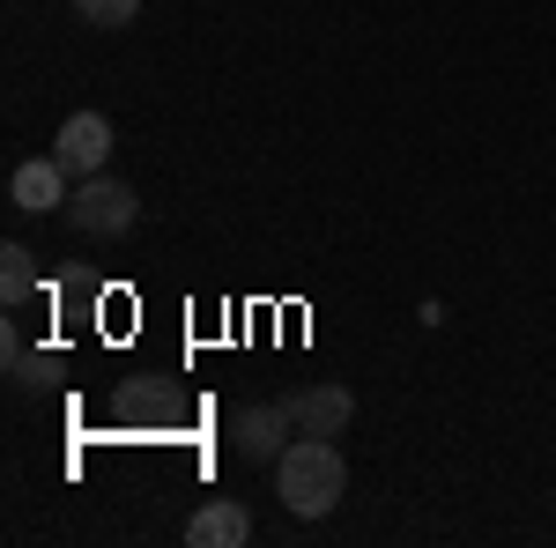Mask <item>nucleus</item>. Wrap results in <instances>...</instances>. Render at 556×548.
Masks as SVG:
<instances>
[{"mask_svg": "<svg viewBox=\"0 0 556 548\" xmlns=\"http://www.w3.org/2000/svg\"><path fill=\"white\" fill-rule=\"evenodd\" d=\"M67 222L83 230V238H127L134 222H141V193H134L127 178H112V170H97V178H83L75 193H67Z\"/></svg>", "mask_w": 556, "mask_h": 548, "instance_id": "2", "label": "nucleus"}, {"mask_svg": "<svg viewBox=\"0 0 556 548\" xmlns=\"http://www.w3.org/2000/svg\"><path fill=\"white\" fill-rule=\"evenodd\" d=\"M282 416H290V430H298V437H342L349 422H356V393H349L342 379L298 385V393H282Z\"/></svg>", "mask_w": 556, "mask_h": 548, "instance_id": "3", "label": "nucleus"}, {"mask_svg": "<svg viewBox=\"0 0 556 548\" xmlns=\"http://www.w3.org/2000/svg\"><path fill=\"white\" fill-rule=\"evenodd\" d=\"M67 178H75V170L60 164V156H30V164H15V178H8V201L23 215L67 208Z\"/></svg>", "mask_w": 556, "mask_h": 548, "instance_id": "5", "label": "nucleus"}, {"mask_svg": "<svg viewBox=\"0 0 556 548\" xmlns=\"http://www.w3.org/2000/svg\"><path fill=\"white\" fill-rule=\"evenodd\" d=\"M8 379H15V393H38L52 379V356H30L23 341H8Z\"/></svg>", "mask_w": 556, "mask_h": 548, "instance_id": "9", "label": "nucleus"}, {"mask_svg": "<svg viewBox=\"0 0 556 548\" xmlns=\"http://www.w3.org/2000/svg\"><path fill=\"white\" fill-rule=\"evenodd\" d=\"M38 290V253L30 245H0V304H23Z\"/></svg>", "mask_w": 556, "mask_h": 548, "instance_id": "8", "label": "nucleus"}, {"mask_svg": "<svg viewBox=\"0 0 556 548\" xmlns=\"http://www.w3.org/2000/svg\"><path fill=\"white\" fill-rule=\"evenodd\" d=\"M275 489H282V505L298 511V519H327V511L342 505V489H349L342 445H334V437H298V445H282Z\"/></svg>", "mask_w": 556, "mask_h": 548, "instance_id": "1", "label": "nucleus"}, {"mask_svg": "<svg viewBox=\"0 0 556 548\" xmlns=\"http://www.w3.org/2000/svg\"><path fill=\"white\" fill-rule=\"evenodd\" d=\"M253 541V511L230 505V497H215L186 519V548H245Z\"/></svg>", "mask_w": 556, "mask_h": 548, "instance_id": "7", "label": "nucleus"}, {"mask_svg": "<svg viewBox=\"0 0 556 548\" xmlns=\"http://www.w3.org/2000/svg\"><path fill=\"white\" fill-rule=\"evenodd\" d=\"M282 430H290L282 400H275V408H238V422H230V445H238V460L275 467V460H282Z\"/></svg>", "mask_w": 556, "mask_h": 548, "instance_id": "6", "label": "nucleus"}, {"mask_svg": "<svg viewBox=\"0 0 556 548\" xmlns=\"http://www.w3.org/2000/svg\"><path fill=\"white\" fill-rule=\"evenodd\" d=\"M52 156L75 170V178H97V170L112 164V119H104V112H75V119L60 127V141H52Z\"/></svg>", "mask_w": 556, "mask_h": 548, "instance_id": "4", "label": "nucleus"}, {"mask_svg": "<svg viewBox=\"0 0 556 548\" xmlns=\"http://www.w3.org/2000/svg\"><path fill=\"white\" fill-rule=\"evenodd\" d=\"M83 8V23H97V30H127L134 15H141V0H75Z\"/></svg>", "mask_w": 556, "mask_h": 548, "instance_id": "10", "label": "nucleus"}]
</instances>
